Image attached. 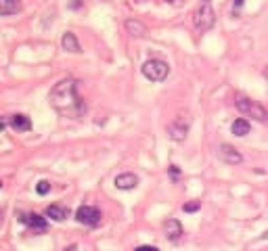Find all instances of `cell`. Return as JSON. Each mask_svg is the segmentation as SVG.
<instances>
[{"mask_svg":"<svg viewBox=\"0 0 268 251\" xmlns=\"http://www.w3.org/2000/svg\"><path fill=\"white\" fill-rule=\"evenodd\" d=\"M46 216L55 222H63L67 216H69V209L63 208V205H48L46 208Z\"/></svg>","mask_w":268,"mask_h":251,"instance_id":"obj_12","label":"cell"},{"mask_svg":"<svg viewBox=\"0 0 268 251\" xmlns=\"http://www.w3.org/2000/svg\"><path fill=\"white\" fill-rule=\"evenodd\" d=\"M170 2H172V0H170Z\"/></svg>","mask_w":268,"mask_h":251,"instance_id":"obj_24","label":"cell"},{"mask_svg":"<svg viewBox=\"0 0 268 251\" xmlns=\"http://www.w3.org/2000/svg\"><path fill=\"white\" fill-rule=\"evenodd\" d=\"M235 107H237V111H239V113H243L245 118H249V120L266 122V118H268V111L264 109L260 103L252 101V98H247V96H243V94H237V98H235Z\"/></svg>","mask_w":268,"mask_h":251,"instance_id":"obj_2","label":"cell"},{"mask_svg":"<svg viewBox=\"0 0 268 251\" xmlns=\"http://www.w3.org/2000/svg\"><path fill=\"white\" fill-rule=\"evenodd\" d=\"M186 134H189V120L186 118H176L168 126V136L176 142H182L186 138Z\"/></svg>","mask_w":268,"mask_h":251,"instance_id":"obj_6","label":"cell"},{"mask_svg":"<svg viewBox=\"0 0 268 251\" xmlns=\"http://www.w3.org/2000/svg\"><path fill=\"white\" fill-rule=\"evenodd\" d=\"M164 230H166V237L170 241H178L182 237V226H180V222L174 220V218H170L164 222Z\"/></svg>","mask_w":268,"mask_h":251,"instance_id":"obj_11","label":"cell"},{"mask_svg":"<svg viewBox=\"0 0 268 251\" xmlns=\"http://www.w3.org/2000/svg\"><path fill=\"white\" fill-rule=\"evenodd\" d=\"M126 30H128L130 36H134V38H140V36L147 34L145 25H142L140 21H134V19H128V21H126Z\"/></svg>","mask_w":268,"mask_h":251,"instance_id":"obj_15","label":"cell"},{"mask_svg":"<svg viewBox=\"0 0 268 251\" xmlns=\"http://www.w3.org/2000/svg\"><path fill=\"white\" fill-rule=\"evenodd\" d=\"M264 78L268 80V65H266V69H264Z\"/></svg>","mask_w":268,"mask_h":251,"instance_id":"obj_22","label":"cell"},{"mask_svg":"<svg viewBox=\"0 0 268 251\" xmlns=\"http://www.w3.org/2000/svg\"><path fill=\"white\" fill-rule=\"evenodd\" d=\"M21 11V0H0V15H15Z\"/></svg>","mask_w":268,"mask_h":251,"instance_id":"obj_14","label":"cell"},{"mask_svg":"<svg viewBox=\"0 0 268 251\" xmlns=\"http://www.w3.org/2000/svg\"><path fill=\"white\" fill-rule=\"evenodd\" d=\"M214 23H216V13H214L210 0H201V4L197 6V11L193 13V25H195V30L203 34V32L212 30Z\"/></svg>","mask_w":268,"mask_h":251,"instance_id":"obj_3","label":"cell"},{"mask_svg":"<svg viewBox=\"0 0 268 251\" xmlns=\"http://www.w3.org/2000/svg\"><path fill=\"white\" fill-rule=\"evenodd\" d=\"M197 209H199V201H193V203L184 205V211H197Z\"/></svg>","mask_w":268,"mask_h":251,"instance_id":"obj_18","label":"cell"},{"mask_svg":"<svg viewBox=\"0 0 268 251\" xmlns=\"http://www.w3.org/2000/svg\"><path fill=\"white\" fill-rule=\"evenodd\" d=\"M136 184H138V176L132 172H124L120 176H115V186L120 191H132V188H136Z\"/></svg>","mask_w":268,"mask_h":251,"instance_id":"obj_9","label":"cell"},{"mask_svg":"<svg viewBox=\"0 0 268 251\" xmlns=\"http://www.w3.org/2000/svg\"><path fill=\"white\" fill-rule=\"evenodd\" d=\"M36 191H38V195L50 193V182H48V180H40L38 184H36Z\"/></svg>","mask_w":268,"mask_h":251,"instance_id":"obj_17","label":"cell"},{"mask_svg":"<svg viewBox=\"0 0 268 251\" xmlns=\"http://www.w3.org/2000/svg\"><path fill=\"white\" fill-rule=\"evenodd\" d=\"M134 251H159V249L153 247V245H140V247H136Z\"/></svg>","mask_w":268,"mask_h":251,"instance_id":"obj_19","label":"cell"},{"mask_svg":"<svg viewBox=\"0 0 268 251\" xmlns=\"http://www.w3.org/2000/svg\"><path fill=\"white\" fill-rule=\"evenodd\" d=\"M0 188H2V180H0Z\"/></svg>","mask_w":268,"mask_h":251,"instance_id":"obj_23","label":"cell"},{"mask_svg":"<svg viewBox=\"0 0 268 251\" xmlns=\"http://www.w3.org/2000/svg\"><path fill=\"white\" fill-rule=\"evenodd\" d=\"M48 101L65 118H78V115L84 113V103L78 96V82L71 78L55 84V88L48 94Z\"/></svg>","mask_w":268,"mask_h":251,"instance_id":"obj_1","label":"cell"},{"mask_svg":"<svg viewBox=\"0 0 268 251\" xmlns=\"http://www.w3.org/2000/svg\"><path fill=\"white\" fill-rule=\"evenodd\" d=\"M8 124H11V128H13L15 132H30V130H32V120L28 118V115H23V113L11 115Z\"/></svg>","mask_w":268,"mask_h":251,"instance_id":"obj_10","label":"cell"},{"mask_svg":"<svg viewBox=\"0 0 268 251\" xmlns=\"http://www.w3.org/2000/svg\"><path fill=\"white\" fill-rule=\"evenodd\" d=\"M142 76H145L147 80H151V82H164V80L168 78L170 74V67H168V63L162 61V59H149L142 63Z\"/></svg>","mask_w":268,"mask_h":251,"instance_id":"obj_4","label":"cell"},{"mask_svg":"<svg viewBox=\"0 0 268 251\" xmlns=\"http://www.w3.org/2000/svg\"><path fill=\"white\" fill-rule=\"evenodd\" d=\"M101 209L94 208V205H82V208H78L76 211V220L80 224H84V226H99L101 224Z\"/></svg>","mask_w":268,"mask_h":251,"instance_id":"obj_5","label":"cell"},{"mask_svg":"<svg viewBox=\"0 0 268 251\" xmlns=\"http://www.w3.org/2000/svg\"><path fill=\"white\" fill-rule=\"evenodd\" d=\"M6 124H8V122H6L4 118H0V132H2V130L6 128Z\"/></svg>","mask_w":268,"mask_h":251,"instance_id":"obj_20","label":"cell"},{"mask_svg":"<svg viewBox=\"0 0 268 251\" xmlns=\"http://www.w3.org/2000/svg\"><path fill=\"white\" fill-rule=\"evenodd\" d=\"M65 251H76V245H71V247H67Z\"/></svg>","mask_w":268,"mask_h":251,"instance_id":"obj_21","label":"cell"},{"mask_svg":"<svg viewBox=\"0 0 268 251\" xmlns=\"http://www.w3.org/2000/svg\"><path fill=\"white\" fill-rule=\"evenodd\" d=\"M61 46H63V50H67V52H80V50H82V48H80L78 38L71 32L63 34V38H61Z\"/></svg>","mask_w":268,"mask_h":251,"instance_id":"obj_13","label":"cell"},{"mask_svg":"<svg viewBox=\"0 0 268 251\" xmlns=\"http://www.w3.org/2000/svg\"><path fill=\"white\" fill-rule=\"evenodd\" d=\"M249 130H252V126H249V122L245 118H239L233 122V134L235 136H245V134H249Z\"/></svg>","mask_w":268,"mask_h":251,"instance_id":"obj_16","label":"cell"},{"mask_svg":"<svg viewBox=\"0 0 268 251\" xmlns=\"http://www.w3.org/2000/svg\"><path fill=\"white\" fill-rule=\"evenodd\" d=\"M218 155H220V159L224 161V164H228V166H239L241 161H243L241 153H239L235 147H230V145H220Z\"/></svg>","mask_w":268,"mask_h":251,"instance_id":"obj_7","label":"cell"},{"mask_svg":"<svg viewBox=\"0 0 268 251\" xmlns=\"http://www.w3.org/2000/svg\"><path fill=\"white\" fill-rule=\"evenodd\" d=\"M21 222L28 228H32L34 232H44V230H46V220H44L42 216H38V213H23Z\"/></svg>","mask_w":268,"mask_h":251,"instance_id":"obj_8","label":"cell"}]
</instances>
